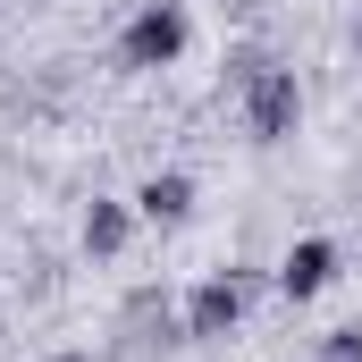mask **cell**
Returning <instances> with one entry per match:
<instances>
[{
  "label": "cell",
  "mask_w": 362,
  "mask_h": 362,
  "mask_svg": "<svg viewBox=\"0 0 362 362\" xmlns=\"http://www.w3.org/2000/svg\"><path fill=\"white\" fill-rule=\"evenodd\" d=\"M270 286V270H253V262H228V270L194 278L185 286V346H219V337H236V320H245V303Z\"/></svg>",
  "instance_id": "obj_1"
},
{
  "label": "cell",
  "mask_w": 362,
  "mask_h": 362,
  "mask_svg": "<svg viewBox=\"0 0 362 362\" xmlns=\"http://www.w3.org/2000/svg\"><path fill=\"white\" fill-rule=\"evenodd\" d=\"M185 42H194L185 0H144V8L118 25V68H127V76H169L185 59Z\"/></svg>",
  "instance_id": "obj_2"
},
{
  "label": "cell",
  "mask_w": 362,
  "mask_h": 362,
  "mask_svg": "<svg viewBox=\"0 0 362 362\" xmlns=\"http://www.w3.org/2000/svg\"><path fill=\"white\" fill-rule=\"evenodd\" d=\"M236 101H245V135H253V144H286V135L303 127V76H295L286 59H270Z\"/></svg>",
  "instance_id": "obj_3"
},
{
  "label": "cell",
  "mask_w": 362,
  "mask_h": 362,
  "mask_svg": "<svg viewBox=\"0 0 362 362\" xmlns=\"http://www.w3.org/2000/svg\"><path fill=\"white\" fill-rule=\"evenodd\" d=\"M110 346H118V354H169V346H185V312L169 303V286H135V295L118 303Z\"/></svg>",
  "instance_id": "obj_4"
},
{
  "label": "cell",
  "mask_w": 362,
  "mask_h": 362,
  "mask_svg": "<svg viewBox=\"0 0 362 362\" xmlns=\"http://www.w3.org/2000/svg\"><path fill=\"white\" fill-rule=\"evenodd\" d=\"M329 278H337V245H329V236H295V245L278 253L270 286L286 295V303H312V295H320Z\"/></svg>",
  "instance_id": "obj_5"
},
{
  "label": "cell",
  "mask_w": 362,
  "mask_h": 362,
  "mask_svg": "<svg viewBox=\"0 0 362 362\" xmlns=\"http://www.w3.org/2000/svg\"><path fill=\"white\" fill-rule=\"evenodd\" d=\"M127 236H135V202H118V194H93L85 219H76V245H85V262H118L127 253Z\"/></svg>",
  "instance_id": "obj_6"
},
{
  "label": "cell",
  "mask_w": 362,
  "mask_h": 362,
  "mask_svg": "<svg viewBox=\"0 0 362 362\" xmlns=\"http://www.w3.org/2000/svg\"><path fill=\"white\" fill-rule=\"evenodd\" d=\"M127 202H135V219H152V228H185V219H194V177H185V169H152Z\"/></svg>",
  "instance_id": "obj_7"
},
{
  "label": "cell",
  "mask_w": 362,
  "mask_h": 362,
  "mask_svg": "<svg viewBox=\"0 0 362 362\" xmlns=\"http://www.w3.org/2000/svg\"><path fill=\"white\" fill-rule=\"evenodd\" d=\"M262 68H270V51H262V42H228V59H219V85H228V93H245Z\"/></svg>",
  "instance_id": "obj_8"
},
{
  "label": "cell",
  "mask_w": 362,
  "mask_h": 362,
  "mask_svg": "<svg viewBox=\"0 0 362 362\" xmlns=\"http://www.w3.org/2000/svg\"><path fill=\"white\" fill-rule=\"evenodd\" d=\"M312 362H362V320H346V329H329V337L312 346Z\"/></svg>",
  "instance_id": "obj_9"
},
{
  "label": "cell",
  "mask_w": 362,
  "mask_h": 362,
  "mask_svg": "<svg viewBox=\"0 0 362 362\" xmlns=\"http://www.w3.org/2000/svg\"><path fill=\"white\" fill-rule=\"evenodd\" d=\"M59 362H101V354H93V346H68V354H59Z\"/></svg>",
  "instance_id": "obj_10"
},
{
  "label": "cell",
  "mask_w": 362,
  "mask_h": 362,
  "mask_svg": "<svg viewBox=\"0 0 362 362\" xmlns=\"http://www.w3.org/2000/svg\"><path fill=\"white\" fill-rule=\"evenodd\" d=\"M354 59H362V17H354Z\"/></svg>",
  "instance_id": "obj_11"
}]
</instances>
